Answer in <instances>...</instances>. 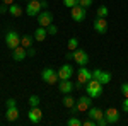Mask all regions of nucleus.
<instances>
[{
    "mask_svg": "<svg viewBox=\"0 0 128 126\" xmlns=\"http://www.w3.org/2000/svg\"><path fill=\"white\" fill-rule=\"evenodd\" d=\"M43 9H48L46 0H29L28 5H26V14L29 17H38V14Z\"/></svg>",
    "mask_w": 128,
    "mask_h": 126,
    "instance_id": "nucleus-1",
    "label": "nucleus"
},
{
    "mask_svg": "<svg viewBox=\"0 0 128 126\" xmlns=\"http://www.w3.org/2000/svg\"><path fill=\"white\" fill-rule=\"evenodd\" d=\"M86 90H87V96H90L92 99H98L102 96V84L98 82L96 78H90L87 84H86Z\"/></svg>",
    "mask_w": 128,
    "mask_h": 126,
    "instance_id": "nucleus-2",
    "label": "nucleus"
},
{
    "mask_svg": "<svg viewBox=\"0 0 128 126\" xmlns=\"http://www.w3.org/2000/svg\"><path fill=\"white\" fill-rule=\"evenodd\" d=\"M90 78H92V72L87 70V67H80L79 72H77V84H75V89H84L82 85H86Z\"/></svg>",
    "mask_w": 128,
    "mask_h": 126,
    "instance_id": "nucleus-3",
    "label": "nucleus"
},
{
    "mask_svg": "<svg viewBox=\"0 0 128 126\" xmlns=\"http://www.w3.org/2000/svg\"><path fill=\"white\" fill-rule=\"evenodd\" d=\"M90 104H92V97L90 96H80L79 101L75 102V107H72V111H74V113H77V111L86 113L89 107H90Z\"/></svg>",
    "mask_w": 128,
    "mask_h": 126,
    "instance_id": "nucleus-4",
    "label": "nucleus"
},
{
    "mask_svg": "<svg viewBox=\"0 0 128 126\" xmlns=\"http://www.w3.org/2000/svg\"><path fill=\"white\" fill-rule=\"evenodd\" d=\"M41 78H43V82H46L48 85H56L58 84V75H56V72L53 70V68H44L43 70V73H41Z\"/></svg>",
    "mask_w": 128,
    "mask_h": 126,
    "instance_id": "nucleus-5",
    "label": "nucleus"
},
{
    "mask_svg": "<svg viewBox=\"0 0 128 126\" xmlns=\"http://www.w3.org/2000/svg\"><path fill=\"white\" fill-rule=\"evenodd\" d=\"M74 61H75L79 67H87V63H89L87 51L82 49V48H77L75 51H74Z\"/></svg>",
    "mask_w": 128,
    "mask_h": 126,
    "instance_id": "nucleus-6",
    "label": "nucleus"
},
{
    "mask_svg": "<svg viewBox=\"0 0 128 126\" xmlns=\"http://www.w3.org/2000/svg\"><path fill=\"white\" fill-rule=\"evenodd\" d=\"M5 44H7V48H10V49H16L17 46H20L19 34H17L16 31H9V32L5 34Z\"/></svg>",
    "mask_w": 128,
    "mask_h": 126,
    "instance_id": "nucleus-7",
    "label": "nucleus"
},
{
    "mask_svg": "<svg viewBox=\"0 0 128 126\" xmlns=\"http://www.w3.org/2000/svg\"><path fill=\"white\" fill-rule=\"evenodd\" d=\"M70 15H72V19L75 20V22H82L87 17V9H84L80 5H75V7L70 9Z\"/></svg>",
    "mask_w": 128,
    "mask_h": 126,
    "instance_id": "nucleus-8",
    "label": "nucleus"
},
{
    "mask_svg": "<svg viewBox=\"0 0 128 126\" xmlns=\"http://www.w3.org/2000/svg\"><path fill=\"white\" fill-rule=\"evenodd\" d=\"M92 78H96V80H98V82H101L102 85H106V84H109V82H111V73H109V72H106V70L98 68V70H94V72H92Z\"/></svg>",
    "mask_w": 128,
    "mask_h": 126,
    "instance_id": "nucleus-9",
    "label": "nucleus"
},
{
    "mask_svg": "<svg viewBox=\"0 0 128 126\" xmlns=\"http://www.w3.org/2000/svg\"><path fill=\"white\" fill-rule=\"evenodd\" d=\"M56 75H58L60 80H70L72 75H74V68L70 67V65H62L56 70Z\"/></svg>",
    "mask_w": 128,
    "mask_h": 126,
    "instance_id": "nucleus-10",
    "label": "nucleus"
},
{
    "mask_svg": "<svg viewBox=\"0 0 128 126\" xmlns=\"http://www.w3.org/2000/svg\"><path fill=\"white\" fill-rule=\"evenodd\" d=\"M92 27H94V31L99 32V34H106V32H108V20L104 19V17H98V19H94Z\"/></svg>",
    "mask_w": 128,
    "mask_h": 126,
    "instance_id": "nucleus-11",
    "label": "nucleus"
},
{
    "mask_svg": "<svg viewBox=\"0 0 128 126\" xmlns=\"http://www.w3.org/2000/svg\"><path fill=\"white\" fill-rule=\"evenodd\" d=\"M38 22H40V26H43V27H48L50 24H53V14L50 10L40 12L38 14Z\"/></svg>",
    "mask_w": 128,
    "mask_h": 126,
    "instance_id": "nucleus-12",
    "label": "nucleus"
},
{
    "mask_svg": "<svg viewBox=\"0 0 128 126\" xmlns=\"http://www.w3.org/2000/svg\"><path fill=\"white\" fill-rule=\"evenodd\" d=\"M104 118L108 119L109 125H114V123H118L120 121V113L116 107H108L106 111H104Z\"/></svg>",
    "mask_w": 128,
    "mask_h": 126,
    "instance_id": "nucleus-13",
    "label": "nucleus"
},
{
    "mask_svg": "<svg viewBox=\"0 0 128 126\" xmlns=\"http://www.w3.org/2000/svg\"><path fill=\"white\" fill-rule=\"evenodd\" d=\"M28 118H29V121L32 125H38V123H41V119H43V113H41V109L38 106L31 107L29 113H28Z\"/></svg>",
    "mask_w": 128,
    "mask_h": 126,
    "instance_id": "nucleus-14",
    "label": "nucleus"
},
{
    "mask_svg": "<svg viewBox=\"0 0 128 126\" xmlns=\"http://www.w3.org/2000/svg\"><path fill=\"white\" fill-rule=\"evenodd\" d=\"M74 89H75V85H74L72 80H60V84H58L60 94H70Z\"/></svg>",
    "mask_w": 128,
    "mask_h": 126,
    "instance_id": "nucleus-15",
    "label": "nucleus"
},
{
    "mask_svg": "<svg viewBox=\"0 0 128 126\" xmlns=\"http://www.w3.org/2000/svg\"><path fill=\"white\" fill-rule=\"evenodd\" d=\"M87 118H90V119H94L96 121V125H98L99 119H102L104 118V111H101V109H98V107H89L87 109Z\"/></svg>",
    "mask_w": 128,
    "mask_h": 126,
    "instance_id": "nucleus-16",
    "label": "nucleus"
},
{
    "mask_svg": "<svg viewBox=\"0 0 128 126\" xmlns=\"http://www.w3.org/2000/svg\"><path fill=\"white\" fill-rule=\"evenodd\" d=\"M12 56H14L16 61H22L28 56V49L24 48V46H17L16 49H12Z\"/></svg>",
    "mask_w": 128,
    "mask_h": 126,
    "instance_id": "nucleus-17",
    "label": "nucleus"
},
{
    "mask_svg": "<svg viewBox=\"0 0 128 126\" xmlns=\"http://www.w3.org/2000/svg\"><path fill=\"white\" fill-rule=\"evenodd\" d=\"M19 118V109H17V106H14V107H7L5 109V119L7 121H16Z\"/></svg>",
    "mask_w": 128,
    "mask_h": 126,
    "instance_id": "nucleus-18",
    "label": "nucleus"
},
{
    "mask_svg": "<svg viewBox=\"0 0 128 126\" xmlns=\"http://www.w3.org/2000/svg\"><path fill=\"white\" fill-rule=\"evenodd\" d=\"M32 36H34V39L38 41V43H43L44 39H46V36H48V31H46V27H43V26H40L38 29L32 32Z\"/></svg>",
    "mask_w": 128,
    "mask_h": 126,
    "instance_id": "nucleus-19",
    "label": "nucleus"
},
{
    "mask_svg": "<svg viewBox=\"0 0 128 126\" xmlns=\"http://www.w3.org/2000/svg\"><path fill=\"white\" fill-rule=\"evenodd\" d=\"M62 102H63V106H65V107L72 109V107H75V102H77V101L70 96V94H65V97H63V101H62Z\"/></svg>",
    "mask_w": 128,
    "mask_h": 126,
    "instance_id": "nucleus-20",
    "label": "nucleus"
},
{
    "mask_svg": "<svg viewBox=\"0 0 128 126\" xmlns=\"http://www.w3.org/2000/svg\"><path fill=\"white\" fill-rule=\"evenodd\" d=\"M32 38H34V36H31V34L22 36V38H20V46H24L26 49L31 48V46H32Z\"/></svg>",
    "mask_w": 128,
    "mask_h": 126,
    "instance_id": "nucleus-21",
    "label": "nucleus"
},
{
    "mask_svg": "<svg viewBox=\"0 0 128 126\" xmlns=\"http://www.w3.org/2000/svg\"><path fill=\"white\" fill-rule=\"evenodd\" d=\"M9 14L12 15V17H20L22 15V9H20L19 5H9Z\"/></svg>",
    "mask_w": 128,
    "mask_h": 126,
    "instance_id": "nucleus-22",
    "label": "nucleus"
},
{
    "mask_svg": "<svg viewBox=\"0 0 128 126\" xmlns=\"http://www.w3.org/2000/svg\"><path fill=\"white\" fill-rule=\"evenodd\" d=\"M67 48H68V51H75V49L79 48V39L77 38H70L68 43H67Z\"/></svg>",
    "mask_w": 128,
    "mask_h": 126,
    "instance_id": "nucleus-23",
    "label": "nucleus"
},
{
    "mask_svg": "<svg viewBox=\"0 0 128 126\" xmlns=\"http://www.w3.org/2000/svg\"><path fill=\"white\" fill-rule=\"evenodd\" d=\"M96 14H98V17H104V19H106V17L109 15V10H108V7H106V5H101Z\"/></svg>",
    "mask_w": 128,
    "mask_h": 126,
    "instance_id": "nucleus-24",
    "label": "nucleus"
},
{
    "mask_svg": "<svg viewBox=\"0 0 128 126\" xmlns=\"http://www.w3.org/2000/svg\"><path fill=\"white\" fill-rule=\"evenodd\" d=\"M67 125H68V126H82V121H80L79 118L74 116V118H70L68 121H67Z\"/></svg>",
    "mask_w": 128,
    "mask_h": 126,
    "instance_id": "nucleus-25",
    "label": "nucleus"
},
{
    "mask_svg": "<svg viewBox=\"0 0 128 126\" xmlns=\"http://www.w3.org/2000/svg\"><path fill=\"white\" fill-rule=\"evenodd\" d=\"M40 106V97L38 96H31L29 97V107H36Z\"/></svg>",
    "mask_w": 128,
    "mask_h": 126,
    "instance_id": "nucleus-26",
    "label": "nucleus"
},
{
    "mask_svg": "<svg viewBox=\"0 0 128 126\" xmlns=\"http://www.w3.org/2000/svg\"><path fill=\"white\" fill-rule=\"evenodd\" d=\"M46 31H48V34H51V36H55V34H58V27H56L55 24H50L48 27H46Z\"/></svg>",
    "mask_w": 128,
    "mask_h": 126,
    "instance_id": "nucleus-27",
    "label": "nucleus"
},
{
    "mask_svg": "<svg viewBox=\"0 0 128 126\" xmlns=\"http://www.w3.org/2000/svg\"><path fill=\"white\" fill-rule=\"evenodd\" d=\"M63 5H65V7H68V9H72V7L79 5V0H63Z\"/></svg>",
    "mask_w": 128,
    "mask_h": 126,
    "instance_id": "nucleus-28",
    "label": "nucleus"
},
{
    "mask_svg": "<svg viewBox=\"0 0 128 126\" xmlns=\"http://www.w3.org/2000/svg\"><path fill=\"white\" fill-rule=\"evenodd\" d=\"M79 5L84 7V9H89V7L92 5V0H79Z\"/></svg>",
    "mask_w": 128,
    "mask_h": 126,
    "instance_id": "nucleus-29",
    "label": "nucleus"
},
{
    "mask_svg": "<svg viewBox=\"0 0 128 126\" xmlns=\"http://www.w3.org/2000/svg\"><path fill=\"white\" fill-rule=\"evenodd\" d=\"M82 126H98V125H96V121H94V119L87 118L86 121H82Z\"/></svg>",
    "mask_w": 128,
    "mask_h": 126,
    "instance_id": "nucleus-30",
    "label": "nucleus"
},
{
    "mask_svg": "<svg viewBox=\"0 0 128 126\" xmlns=\"http://www.w3.org/2000/svg\"><path fill=\"white\" fill-rule=\"evenodd\" d=\"M121 94H123V97H128V84L121 85Z\"/></svg>",
    "mask_w": 128,
    "mask_h": 126,
    "instance_id": "nucleus-31",
    "label": "nucleus"
},
{
    "mask_svg": "<svg viewBox=\"0 0 128 126\" xmlns=\"http://www.w3.org/2000/svg\"><path fill=\"white\" fill-rule=\"evenodd\" d=\"M5 106H7V107H14V106H17V104H16V99H7V101H5Z\"/></svg>",
    "mask_w": 128,
    "mask_h": 126,
    "instance_id": "nucleus-32",
    "label": "nucleus"
},
{
    "mask_svg": "<svg viewBox=\"0 0 128 126\" xmlns=\"http://www.w3.org/2000/svg\"><path fill=\"white\" fill-rule=\"evenodd\" d=\"M121 109L128 114V97H125V101H123V104H121Z\"/></svg>",
    "mask_w": 128,
    "mask_h": 126,
    "instance_id": "nucleus-33",
    "label": "nucleus"
},
{
    "mask_svg": "<svg viewBox=\"0 0 128 126\" xmlns=\"http://www.w3.org/2000/svg\"><path fill=\"white\" fill-rule=\"evenodd\" d=\"M5 12H9V7H7L5 3H2V5H0V14H5Z\"/></svg>",
    "mask_w": 128,
    "mask_h": 126,
    "instance_id": "nucleus-34",
    "label": "nucleus"
},
{
    "mask_svg": "<svg viewBox=\"0 0 128 126\" xmlns=\"http://www.w3.org/2000/svg\"><path fill=\"white\" fill-rule=\"evenodd\" d=\"M34 55H36V49L32 48V46H31V48H28V56H34Z\"/></svg>",
    "mask_w": 128,
    "mask_h": 126,
    "instance_id": "nucleus-35",
    "label": "nucleus"
},
{
    "mask_svg": "<svg viewBox=\"0 0 128 126\" xmlns=\"http://www.w3.org/2000/svg\"><path fill=\"white\" fill-rule=\"evenodd\" d=\"M67 60H74V51H68L67 53Z\"/></svg>",
    "mask_w": 128,
    "mask_h": 126,
    "instance_id": "nucleus-36",
    "label": "nucleus"
},
{
    "mask_svg": "<svg viewBox=\"0 0 128 126\" xmlns=\"http://www.w3.org/2000/svg\"><path fill=\"white\" fill-rule=\"evenodd\" d=\"M2 3H5V5H12L14 0H2Z\"/></svg>",
    "mask_w": 128,
    "mask_h": 126,
    "instance_id": "nucleus-37",
    "label": "nucleus"
},
{
    "mask_svg": "<svg viewBox=\"0 0 128 126\" xmlns=\"http://www.w3.org/2000/svg\"><path fill=\"white\" fill-rule=\"evenodd\" d=\"M26 2H29V0H26Z\"/></svg>",
    "mask_w": 128,
    "mask_h": 126,
    "instance_id": "nucleus-38",
    "label": "nucleus"
}]
</instances>
